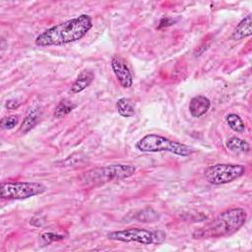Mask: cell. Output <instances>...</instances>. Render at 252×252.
<instances>
[{"label":"cell","instance_id":"cell-1","mask_svg":"<svg viewBox=\"0 0 252 252\" xmlns=\"http://www.w3.org/2000/svg\"><path fill=\"white\" fill-rule=\"evenodd\" d=\"M92 28V18L87 14H82L47 29L35 37L34 43L39 47L61 46L80 40Z\"/></svg>","mask_w":252,"mask_h":252},{"label":"cell","instance_id":"cell-2","mask_svg":"<svg viewBox=\"0 0 252 252\" xmlns=\"http://www.w3.org/2000/svg\"><path fill=\"white\" fill-rule=\"evenodd\" d=\"M247 213L243 208H231L219 214L203 226L197 228L192 236L195 239H210L230 236L246 222Z\"/></svg>","mask_w":252,"mask_h":252},{"label":"cell","instance_id":"cell-3","mask_svg":"<svg viewBox=\"0 0 252 252\" xmlns=\"http://www.w3.org/2000/svg\"><path fill=\"white\" fill-rule=\"evenodd\" d=\"M136 172V166L132 164L115 163L104 166H98L85 171L80 180L87 187H96L111 181H117L129 178Z\"/></svg>","mask_w":252,"mask_h":252},{"label":"cell","instance_id":"cell-4","mask_svg":"<svg viewBox=\"0 0 252 252\" xmlns=\"http://www.w3.org/2000/svg\"><path fill=\"white\" fill-rule=\"evenodd\" d=\"M135 148L142 153L168 152L179 157H188L194 153L192 147L158 134L144 136L135 144Z\"/></svg>","mask_w":252,"mask_h":252},{"label":"cell","instance_id":"cell-5","mask_svg":"<svg viewBox=\"0 0 252 252\" xmlns=\"http://www.w3.org/2000/svg\"><path fill=\"white\" fill-rule=\"evenodd\" d=\"M110 240L121 242H136L143 245L160 244L164 241L166 235L161 230L148 229L142 227H131L122 230H115L107 233Z\"/></svg>","mask_w":252,"mask_h":252},{"label":"cell","instance_id":"cell-6","mask_svg":"<svg viewBox=\"0 0 252 252\" xmlns=\"http://www.w3.org/2000/svg\"><path fill=\"white\" fill-rule=\"evenodd\" d=\"M46 191V187L40 182L34 181H8L2 182L0 196L5 200H24Z\"/></svg>","mask_w":252,"mask_h":252},{"label":"cell","instance_id":"cell-7","mask_svg":"<svg viewBox=\"0 0 252 252\" xmlns=\"http://www.w3.org/2000/svg\"><path fill=\"white\" fill-rule=\"evenodd\" d=\"M245 171L246 168L243 164L217 163L208 166L204 171V176L213 185H222L243 176Z\"/></svg>","mask_w":252,"mask_h":252},{"label":"cell","instance_id":"cell-8","mask_svg":"<svg viewBox=\"0 0 252 252\" xmlns=\"http://www.w3.org/2000/svg\"><path fill=\"white\" fill-rule=\"evenodd\" d=\"M110 66L113 74L115 75L118 83L124 89H128L133 85V76L132 73L124 61L120 56H113L110 61Z\"/></svg>","mask_w":252,"mask_h":252},{"label":"cell","instance_id":"cell-9","mask_svg":"<svg viewBox=\"0 0 252 252\" xmlns=\"http://www.w3.org/2000/svg\"><path fill=\"white\" fill-rule=\"evenodd\" d=\"M210 107H211V100L203 94H197L193 96L190 99L189 105H188L190 114L195 118H199L205 115L209 111Z\"/></svg>","mask_w":252,"mask_h":252},{"label":"cell","instance_id":"cell-10","mask_svg":"<svg viewBox=\"0 0 252 252\" xmlns=\"http://www.w3.org/2000/svg\"><path fill=\"white\" fill-rule=\"evenodd\" d=\"M252 34V15L248 14L235 27L230 35L231 40H241Z\"/></svg>","mask_w":252,"mask_h":252},{"label":"cell","instance_id":"cell-11","mask_svg":"<svg viewBox=\"0 0 252 252\" xmlns=\"http://www.w3.org/2000/svg\"><path fill=\"white\" fill-rule=\"evenodd\" d=\"M94 78V75L90 70H83L75 80V82L72 84L70 88L71 94H78L83 92L85 89H87L93 82Z\"/></svg>","mask_w":252,"mask_h":252},{"label":"cell","instance_id":"cell-12","mask_svg":"<svg viewBox=\"0 0 252 252\" xmlns=\"http://www.w3.org/2000/svg\"><path fill=\"white\" fill-rule=\"evenodd\" d=\"M41 116V110L39 107H32L28 114L26 115V117L24 118L21 126H20V132L22 134H26L28 133L30 130H32L39 121Z\"/></svg>","mask_w":252,"mask_h":252},{"label":"cell","instance_id":"cell-13","mask_svg":"<svg viewBox=\"0 0 252 252\" xmlns=\"http://www.w3.org/2000/svg\"><path fill=\"white\" fill-rule=\"evenodd\" d=\"M226 148L231 152L236 153H248L250 150V145L245 140L238 137H231L225 142Z\"/></svg>","mask_w":252,"mask_h":252},{"label":"cell","instance_id":"cell-14","mask_svg":"<svg viewBox=\"0 0 252 252\" xmlns=\"http://www.w3.org/2000/svg\"><path fill=\"white\" fill-rule=\"evenodd\" d=\"M76 106L77 105L74 102H72L71 100H69L67 98H63L59 101V103L55 107L53 116L55 118H62L64 116H66L67 114H69L72 110H74L76 108Z\"/></svg>","mask_w":252,"mask_h":252},{"label":"cell","instance_id":"cell-15","mask_svg":"<svg viewBox=\"0 0 252 252\" xmlns=\"http://www.w3.org/2000/svg\"><path fill=\"white\" fill-rule=\"evenodd\" d=\"M116 108L118 110V113L125 118H129L135 115V108L132 102L126 97H121L117 100Z\"/></svg>","mask_w":252,"mask_h":252},{"label":"cell","instance_id":"cell-16","mask_svg":"<svg viewBox=\"0 0 252 252\" xmlns=\"http://www.w3.org/2000/svg\"><path fill=\"white\" fill-rule=\"evenodd\" d=\"M225 122L228 127L237 133H242L245 131V124L239 115L235 113H229L225 117Z\"/></svg>","mask_w":252,"mask_h":252},{"label":"cell","instance_id":"cell-17","mask_svg":"<svg viewBox=\"0 0 252 252\" xmlns=\"http://www.w3.org/2000/svg\"><path fill=\"white\" fill-rule=\"evenodd\" d=\"M19 122V116L18 115H9V116H5L1 119L0 125L2 129L5 130H10L13 129Z\"/></svg>","mask_w":252,"mask_h":252},{"label":"cell","instance_id":"cell-18","mask_svg":"<svg viewBox=\"0 0 252 252\" xmlns=\"http://www.w3.org/2000/svg\"><path fill=\"white\" fill-rule=\"evenodd\" d=\"M40 237H41V239H42L45 243H47V244H49V243H51V242H53V241L61 240V239L64 238L63 235L56 234V233H53V232H46V233H43V234L40 235Z\"/></svg>","mask_w":252,"mask_h":252},{"label":"cell","instance_id":"cell-19","mask_svg":"<svg viewBox=\"0 0 252 252\" xmlns=\"http://www.w3.org/2000/svg\"><path fill=\"white\" fill-rule=\"evenodd\" d=\"M20 106V102L16 99H8L6 102H5V107L8 109V110H14V109H17L18 107Z\"/></svg>","mask_w":252,"mask_h":252},{"label":"cell","instance_id":"cell-20","mask_svg":"<svg viewBox=\"0 0 252 252\" xmlns=\"http://www.w3.org/2000/svg\"><path fill=\"white\" fill-rule=\"evenodd\" d=\"M174 23L173 20L165 17V18H162L160 21H159V24H158V29H161V28H164V27H169L171 26L172 24Z\"/></svg>","mask_w":252,"mask_h":252}]
</instances>
